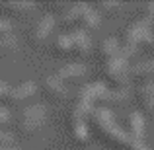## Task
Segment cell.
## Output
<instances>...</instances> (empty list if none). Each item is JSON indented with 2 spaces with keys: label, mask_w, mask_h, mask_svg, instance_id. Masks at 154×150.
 <instances>
[{
  "label": "cell",
  "mask_w": 154,
  "mask_h": 150,
  "mask_svg": "<svg viewBox=\"0 0 154 150\" xmlns=\"http://www.w3.org/2000/svg\"><path fill=\"white\" fill-rule=\"evenodd\" d=\"M90 123L94 127L96 135L102 139L103 144H107L113 150H129L133 140L129 139V135L117 125V119L113 115V111H109L107 107H96L94 113L90 117ZM88 123V125H90Z\"/></svg>",
  "instance_id": "6da1fadb"
},
{
  "label": "cell",
  "mask_w": 154,
  "mask_h": 150,
  "mask_svg": "<svg viewBox=\"0 0 154 150\" xmlns=\"http://www.w3.org/2000/svg\"><path fill=\"white\" fill-rule=\"evenodd\" d=\"M121 55L127 57L129 60L137 55L139 51H148L154 47V29L148 23L146 18L133 22L129 27H125L119 39Z\"/></svg>",
  "instance_id": "7a4b0ae2"
},
{
  "label": "cell",
  "mask_w": 154,
  "mask_h": 150,
  "mask_svg": "<svg viewBox=\"0 0 154 150\" xmlns=\"http://www.w3.org/2000/svg\"><path fill=\"white\" fill-rule=\"evenodd\" d=\"M103 78L105 86L111 90H127L131 84V60L119 55L117 59L103 64Z\"/></svg>",
  "instance_id": "3957f363"
},
{
  "label": "cell",
  "mask_w": 154,
  "mask_h": 150,
  "mask_svg": "<svg viewBox=\"0 0 154 150\" xmlns=\"http://www.w3.org/2000/svg\"><path fill=\"white\" fill-rule=\"evenodd\" d=\"M47 123V107L41 103H33V105H26L20 111L16 127L22 135H35L39 129H43Z\"/></svg>",
  "instance_id": "277c9868"
},
{
  "label": "cell",
  "mask_w": 154,
  "mask_h": 150,
  "mask_svg": "<svg viewBox=\"0 0 154 150\" xmlns=\"http://www.w3.org/2000/svg\"><path fill=\"white\" fill-rule=\"evenodd\" d=\"M105 90H107V86H105L103 82L86 84V86H84L82 90L78 92V98H76V101H78V103L88 105V107H94V109H96V107H102Z\"/></svg>",
  "instance_id": "5b68a950"
},
{
  "label": "cell",
  "mask_w": 154,
  "mask_h": 150,
  "mask_svg": "<svg viewBox=\"0 0 154 150\" xmlns=\"http://www.w3.org/2000/svg\"><path fill=\"white\" fill-rule=\"evenodd\" d=\"M86 72H88L86 64H82V63H70V64H64V66L60 68L55 76L68 88V86H72V84H80V82H82V80L86 78Z\"/></svg>",
  "instance_id": "8992f818"
},
{
  "label": "cell",
  "mask_w": 154,
  "mask_h": 150,
  "mask_svg": "<svg viewBox=\"0 0 154 150\" xmlns=\"http://www.w3.org/2000/svg\"><path fill=\"white\" fill-rule=\"evenodd\" d=\"M86 10H88V4L78 2V4H70V6L63 12L60 23H63V27L68 29V33L80 29V23H82V18H84V14H86Z\"/></svg>",
  "instance_id": "52a82bcc"
},
{
  "label": "cell",
  "mask_w": 154,
  "mask_h": 150,
  "mask_svg": "<svg viewBox=\"0 0 154 150\" xmlns=\"http://www.w3.org/2000/svg\"><path fill=\"white\" fill-rule=\"evenodd\" d=\"M135 101H137V107H139L137 111L140 115H152L154 113V84L137 86Z\"/></svg>",
  "instance_id": "ba28073f"
},
{
  "label": "cell",
  "mask_w": 154,
  "mask_h": 150,
  "mask_svg": "<svg viewBox=\"0 0 154 150\" xmlns=\"http://www.w3.org/2000/svg\"><path fill=\"white\" fill-rule=\"evenodd\" d=\"M37 96V84L35 82H22L10 90V98L8 101L14 105H26L31 98Z\"/></svg>",
  "instance_id": "9c48e42d"
},
{
  "label": "cell",
  "mask_w": 154,
  "mask_h": 150,
  "mask_svg": "<svg viewBox=\"0 0 154 150\" xmlns=\"http://www.w3.org/2000/svg\"><path fill=\"white\" fill-rule=\"evenodd\" d=\"M131 82H135L137 86L154 84V59L143 60V63L131 66Z\"/></svg>",
  "instance_id": "30bf717a"
},
{
  "label": "cell",
  "mask_w": 154,
  "mask_h": 150,
  "mask_svg": "<svg viewBox=\"0 0 154 150\" xmlns=\"http://www.w3.org/2000/svg\"><path fill=\"white\" fill-rule=\"evenodd\" d=\"M129 139L133 142L137 140H144V135H146V121H144V115H140L139 111H131L127 117V131Z\"/></svg>",
  "instance_id": "8fae6325"
},
{
  "label": "cell",
  "mask_w": 154,
  "mask_h": 150,
  "mask_svg": "<svg viewBox=\"0 0 154 150\" xmlns=\"http://www.w3.org/2000/svg\"><path fill=\"white\" fill-rule=\"evenodd\" d=\"M55 26H57L55 16H53V14H45L37 23H35V27H33V33H31L33 41H35V43H45L47 39L51 37Z\"/></svg>",
  "instance_id": "7c38bea8"
},
{
  "label": "cell",
  "mask_w": 154,
  "mask_h": 150,
  "mask_svg": "<svg viewBox=\"0 0 154 150\" xmlns=\"http://www.w3.org/2000/svg\"><path fill=\"white\" fill-rule=\"evenodd\" d=\"M41 88H43V92H45V96L49 99H64L68 96V88L64 86L63 82H60L59 78H57L55 74L53 76H47V78H43V82H41Z\"/></svg>",
  "instance_id": "4fadbf2b"
},
{
  "label": "cell",
  "mask_w": 154,
  "mask_h": 150,
  "mask_svg": "<svg viewBox=\"0 0 154 150\" xmlns=\"http://www.w3.org/2000/svg\"><path fill=\"white\" fill-rule=\"evenodd\" d=\"M121 55V45H119V39L117 37H105L102 39V43L98 45V57L105 63H109V60L117 59V57Z\"/></svg>",
  "instance_id": "5bb4252c"
},
{
  "label": "cell",
  "mask_w": 154,
  "mask_h": 150,
  "mask_svg": "<svg viewBox=\"0 0 154 150\" xmlns=\"http://www.w3.org/2000/svg\"><path fill=\"white\" fill-rule=\"evenodd\" d=\"M70 39H72V57H86L92 51V39L88 33L76 29L70 33Z\"/></svg>",
  "instance_id": "9a60e30c"
},
{
  "label": "cell",
  "mask_w": 154,
  "mask_h": 150,
  "mask_svg": "<svg viewBox=\"0 0 154 150\" xmlns=\"http://www.w3.org/2000/svg\"><path fill=\"white\" fill-rule=\"evenodd\" d=\"M100 23H102V16H100L98 12L94 10V8L88 6L86 14H84V18H82V23H80V31H84V33H90V31L98 29Z\"/></svg>",
  "instance_id": "2e32d148"
},
{
  "label": "cell",
  "mask_w": 154,
  "mask_h": 150,
  "mask_svg": "<svg viewBox=\"0 0 154 150\" xmlns=\"http://www.w3.org/2000/svg\"><path fill=\"white\" fill-rule=\"evenodd\" d=\"M53 51L59 57H70L72 55V39L70 33H60L59 37H55L53 41Z\"/></svg>",
  "instance_id": "e0dca14e"
},
{
  "label": "cell",
  "mask_w": 154,
  "mask_h": 150,
  "mask_svg": "<svg viewBox=\"0 0 154 150\" xmlns=\"http://www.w3.org/2000/svg\"><path fill=\"white\" fill-rule=\"evenodd\" d=\"M70 139L76 146H86L90 142V125H74L70 129Z\"/></svg>",
  "instance_id": "ac0fdd59"
},
{
  "label": "cell",
  "mask_w": 154,
  "mask_h": 150,
  "mask_svg": "<svg viewBox=\"0 0 154 150\" xmlns=\"http://www.w3.org/2000/svg\"><path fill=\"white\" fill-rule=\"evenodd\" d=\"M129 98H131V92L129 90H111V88H107V90H105V96H103L102 107H105V105L123 103V101H127Z\"/></svg>",
  "instance_id": "d6986e66"
},
{
  "label": "cell",
  "mask_w": 154,
  "mask_h": 150,
  "mask_svg": "<svg viewBox=\"0 0 154 150\" xmlns=\"http://www.w3.org/2000/svg\"><path fill=\"white\" fill-rule=\"evenodd\" d=\"M2 10H6V14H16V16H23L27 12H31L35 8V2H2L0 4Z\"/></svg>",
  "instance_id": "ffe728a7"
},
{
  "label": "cell",
  "mask_w": 154,
  "mask_h": 150,
  "mask_svg": "<svg viewBox=\"0 0 154 150\" xmlns=\"http://www.w3.org/2000/svg\"><path fill=\"white\" fill-rule=\"evenodd\" d=\"M119 6H121L119 2H111V0H107V2H96L94 10L98 12L100 16H102V14H107V16H111L115 10H119Z\"/></svg>",
  "instance_id": "44dd1931"
},
{
  "label": "cell",
  "mask_w": 154,
  "mask_h": 150,
  "mask_svg": "<svg viewBox=\"0 0 154 150\" xmlns=\"http://www.w3.org/2000/svg\"><path fill=\"white\" fill-rule=\"evenodd\" d=\"M18 47H20L18 39H16L14 35L0 39V53H14V51H18Z\"/></svg>",
  "instance_id": "7402d4cb"
},
{
  "label": "cell",
  "mask_w": 154,
  "mask_h": 150,
  "mask_svg": "<svg viewBox=\"0 0 154 150\" xmlns=\"http://www.w3.org/2000/svg\"><path fill=\"white\" fill-rule=\"evenodd\" d=\"M14 144H16V139L12 133L0 131V150H10V148H14Z\"/></svg>",
  "instance_id": "603a6c76"
},
{
  "label": "cell",
  "mask_w": 154,
  "mask_h": 150,
  "mask_svg": "<svg viewBox=\"0 0 154 150\" xmlns=\"http://www.w3.org/2000/svg\"><path fill=\"white\" fill-rule=\"evenodd\" d=\"M10 35H14V23L8 18H2V16H0V39L10 37Z\"/></svg>",
  "instance_id": "cb8c5ba5"
},
{
  "label": "cell",
  "mask_w": 154,
  "mask_h": 150,
  "mask_svg": "<svg viewBox=\"0 0 154 150\" xmlns=\"http://www.w3.org/2000/svg\"><path fill=\"white\" fill-rule=\"evenodd\" d=\"M10 125H12V113H10V109H6V107L0 105V131H6Z\"/></svg>",
  "instance_id": "d4e9b609"
},
{
  "label": "cell",
  "mask_w": 154,
  "mask_h": 150,
  "mask_svg": "<svg viewBox=\"0 0 154 150\" xmlns=\"http://www.w3.org/2000/svg\"><path fill=\"white\" fill-rule=\"evenodd\" d=\"M10 90H12L10 84L4 82V80H0V103H2V101H8V98H10Z\"/></svg>",
  "instance_id": "484cf974"
},
{
  "label": "cell",
  "mask_w": 154,
  "mask_h": 150,
  "mask_svg": "<svg viewBox=\"0 0 154 150\" xmlns=\"http://www.w3.org/2000/svg\"><path fill=\"white\" fill-rule=\"evenodd\" d=\"M144 18L148 20V23H150L152 29H154V2L146 4V16H144Z\"/></svg>",
  "instance_id": "4316f807"
},
{
  "label": "cell",
  "mask_w": 154,
  "mask_h": 150,
  "mask_svg": "<svg viewBox=\"0 0 154 150\" xmlns=\"http://www.w3.org/2000/svg\"><path fill=\"white\" fill-rule=\"evenodd\" d=\"M129 150H152V148L148 146V144L144 142V140H137V142H131Z\"/></svg>",
  "instance_id": "83f0119b"
},
{
  "label": "cell",
  "mask_w": 154,
  "mask_h": 150,
  "mask_svg": "<svg viewBox=\"0 0 154 150\" xmlns=\"http://www.w3.org/2000/svg\"><path fill=\"white\" fill-rule=\"evenodd\" d=\"M10 150H18V148H10Z\"/></svg>",
  "instance_id": "f1b7e54d"
}]
</instances>
